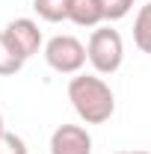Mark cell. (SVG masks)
I'll return each mask as SVG.
<instances>
[{
	"label": "cell",
	"instance_id": "obj_1",
	"mask_svg": "<svg viewBox=\"0 0 151 154\" xmlns=\"http://www.w3.org/2000/svg\"><path fill=\"white\" fill-rule=\"evenodd\" d=\"M68 101L86 125H104L116 113V95L101 74H74L68 80Z\"/></svg>",
	"mask_w": 151,
	"mask_h": 154
},
{
	"label": "cell",
	"instance_id": "obj_13",
	"mask_svg": "<svg viewBox=\"0 0 151 154\" xmlns=\"http://www.w3.org/2000/svg\"><path fill=\"white\" fill-rule=\"evenodd\" d=\"M6 134V122H3V113H0V136Z\"/></svg>",
	"mask_w": 151,
	"mask_h": 154
},
{
	"label": "cell",
	"instance_id": "obj_5",
	"mask_svg": "<svg viewBox=\"0 0 151 154\" xmlns=\"http://www.w3.org/2000/svg\"><path fill=\"white\" fill-rule=\"evenodd\" d=\"M51 154H92V136L83 125H59L51 134Z\"/></svg>",
	"mask_w": 151,
	"mask_h": 154
},
{
	"label": "cell",
	"instance_id": "obj_12",
	"mask_svg": "<svg viewBox=\"0 0 151 154\" xmlns=\"http://www.w3.org/2000/svg\"><path fill=\"white\" fill-rule=\"evenodd\" d=\"M116 154H151V151H142V148H136V151H116Z\"/></svg>",
	"mask_w": 151,
	"mask_h": 154
},
{
	"label": "cell",
	"instance_id": "obj_8",
	"mask_svg": "<svg viewBox=\"0 0 151 154\" xmlns=\"http://www.w3.org/2000/svg\"><path fill=\"white\" fill-rule=\"evenodd\" d=\"M33 9H36V15L42 21L59 24V21H68L71 0H33Z\"/></svg>",
	"mask_w": 151,
	"mask_h": 154
},
{
	"label": "cell",
	"instance_id": "obj_4",
	"mask_svg": "<svg viewBox=\"0 0 151 154\" xmlns=\"http://www.w3.org/2000/svg\"><path fill=\"white\" fill-rule=\"evenodd\" d=\"M3 36L9 42V48L18 54L24 62L30 57H36L39 51H42V45H45V38H42V30H39V24L33 18H15L6 24V30H3Z\"/></svg>",
	"mask_w": 151,
	"mask_h": 154
},
{
	"label": "cell",
	"instance_id": "obj_11",
	"mask_svg": "<svg viewBox=\"0 0 151 154\" xmlns=\"http://www.w3.org/2000/svg\"><path fill=\"white\" fill-rule=\"evenodd\" d=\"M0 154H30V148H27V142L18 134L6 131V134L0 136Z\"/></svg>",
	"mask_w": 151,
	"mask_h": 154
},
{
	"label": "cell",
	"instance_id": "obj_2",
	"mask_svg": "<svg viewBox=\"0 0 151 154\" xmlns=\"http://www.w3.org/2000/svg\"><path fill=\"white\" fill-rule=\"evenodd\" d=\"M86 57L92 62L95 74H116L125 62V42H122V33L113 30V27H98L89 36V45H86Z\"/></svg>",
	"mask_w": 151,
	"mask_h": 154
},
{
	"label": "cell",
	"instance_id": "obj_6",
	"mask_svg": "<svg viewBox=\"0 0 151 154\" xmlns=\"http://www.w3.org/2000/svg\"><path fill=\"white\" fill-rule=\"evenodd\" d=\"M68 21L77 27H98L104 21V9H101V0H71V12Z\"/></svg>",
	"mask_w": 151,
	"mask_h": 154
},
{
	"label": "cell",
	"instance_id": "obj_7",
	"mask_svg": "<svg viewBox=\"0 0 151 154\" xmlns=\"http://www.w3.org/2000/svg\"><path fill=\"white\" fill-rule=\"evenodd\" d=\"M133 45L151 57V3L139 6V12L133 18Z\"/></svg>",
	"mask_w": 151,
	"mask_h": 154
},
{
	"label": "cell",
	"instance_id": "obj_9",
	"mask_svg": "<svg viewBox=\"0 0 151 154\" xmlns=\"http://www.w3.org/2000/svg\"><path fill=\"white\" fill-rule=\"evenodd\" d=\"M21 68H24V59L9 48L6 36L0 33V77H12V74H18Z\"/></svg>",
	"mask_w": 151,
	"mask_h": 154
},
{
	"label": "cell",
	"instance_id": "obj_3",
	"mask_svg": "<svg viewBox=\"0 0 151 154\" xmlns=\"http://www.w3.org/2000/svg\"><path fill=\"white\" fill-rule=\"evenodd\" d=\"M45 59L48 65L59 74H80V68L86 65V45L74 36H54L45 45Z\"/></svg>",
	"mask_w": 151,
	"mask_h": 154
},
{
	"label": "cell",
	"instance_id": "obj_10",
	"mask_svg": "<svg viewBox=\"0 0 151 154\" xmlns=\"http://www.w3.org/2000/svg\"><path fill=\"white\" fill-rule=\"evenodd\" d=\"M133 3H136V0H101L104 21H122L133 9Z\"/></svg>",
	"mask_w": 151,
	"mask_h": 154
}]
</instances>
